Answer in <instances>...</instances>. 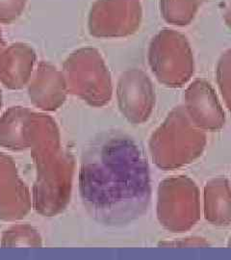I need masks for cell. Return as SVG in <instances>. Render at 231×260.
Returning <instances> with one entry per match:
<instances>
[{
  "mask_svg": "<svg viewBox=\"0 0 231 260\" xmlns=\"http://www.w3.org/2000/svg\"><path fill=\"white\" fill-rule=\"evenodd\" d=\"M79 193L88 213L106 225H124L142 217L151 199L148 160L122 133H104L83 153Z\"/></svg>",
  "mask_w": 231,
  "mask_h": 260,
  "instance_id": "cell-1",
  "label": "cell"
},
{
  "mask_svg": "<svg viewBox=\"0 0 231 260\" xmlns=\"http://www.w3.org/2000/svg\"><path fill=\"white\" fill-rule=\"evenodd\" d=\"M207 145L206 133L189 119L183 105L174 107L148 142L152 162L163 171H174L194 163Z\"/></svg>",
  "mask_w": 231,
  "mask_h": 260,
  "instance_id": "cell-2",
  "label": "cell"
},
{
  "mask_svg": "<svg viewBox=\"0 0 231 260\" xmlns=\"http://www.w3.org/2000/svg\"><path fill=\"white\" fill-rule=\"evenodd\" d=\"M148 66L158 82L167 88H182L194 75V57L188 38L170 28L160 30L148 48Z\"/></svg>",
  "mask_w": 231,
  "mask_h": 260,
  "instance_id": "cell-3",
  "label": "cell"
},
{
  "mask_svg": "<svg viewBox=\"0 0 231 260\" xmlns=\"http://www.w3.org/2000/svg\"><path fill=\"white\" fill-rule=\"evenodd\" d=\"M63 75L69 93L92 107H103L111 102V74L101 52L93 47H82L67 58Z\"/></svg>",
  "mask_w": 231,
  "mask_h": 260,
  "instance_id": "cell-4",
  "label": "cell"
},
{
  "mask_svg": "<svg viewBox=\"0 0 231 260\" xmlns=\"http://www.w3.org/2000/svg\"><path fill=\"white\" fill-rule=\"evenodd\" d=\"M156 215L159 223L170 233L192 230L202 216L199 186L186 176L163 179L158 186Z\"/></svg>",
  "mask_w": 231,
  "mask_h": 260,
  "instance_id": "cell-5",
  "label": "cell"
},
{
  "mask_svg": "<svg viewBox=\"0 0 231 260\" xmlns=\"http://www.w3.org/2000/svg\"><path fill=\"white\" fill-rule=\"evenodd\" d=\"M143 20L141 0H95L88 16V30L98 39H118L135 34Z\"/></svg>",
  "mask_w": 231,
  "mask_h": 260,
  "instance_id": "cell-6",
  "label": "cell"
},
{
  "mask_svg": "<svg viewBox=\"0 0 231 260\" xmlns=\"http://www.w3.org/2000/svg\"><path fill=\"white\" fill-rule=\"evenodd\" d=\"M116 96L121 114L134 124L148 121L156 103L153 83L140 69H131L121 74L117 84Z\"/></svg>",
  "mask_w": 231,
  "mask_h": 260,
  "instance_id": "cell-7",
  "label": "cell"
},
{
  "mask_svg": "<svg viewBox=\"0 0 231 260\" xmlns=\"http://www.w3.org/2000/svg\"><path fill=\"white\" fill-rule=\"evenodd\" d=\"M185 111L197 128L217 132L225 124V113L211 83L196 78L188 85L184 93Z\"/></svg>",
  "mask_w": 231,
  "mask_h": 260,
  "instance_id": "cell-8",
  "label": "cell"
},
{
  "mask_svg": "<svg viewBox=\"0 0 231 260\" xmlns=\"http://www.w3.org/2000/svg\"><path fill=\"white\" fill-rule=\"evenodd\" d=\"M68 93L63 73L47 62H40L28 83L31 102L43 110L54 111L65 103Z\"/></svg>",
  "mask_w": 231,
  "mask_h": 260,
  "instance_id": "cell-9",
  "label": "cell"
},
{
  "mask_svg": "<svg viewBox=\"0 0 231 260\" xmlns=\"http://www.w3.org/2000/svg\"><path fill=\"white\" fill-rule=\"evenodd\" d=\"M36 60L34 49L26 44L5 47L0 54V82L11 90L21 89L29 83Z\"/></svg>",
  "mask_w": 231,
  "mask_h": 260,
  "instance_id": "cell-10",
  "label": "cell"
},
{
  "mask_svg": "<svg viewBox=\"0 0 231 260\" xmlns=\"http://www.w3.org/2000/svg\"><path fill=\"white\" fill-rule=\"evenodd\" d=\"M204 216L216 226L231 223V185L225 177H214L204 189Z\"/></svg>",
  "mask_w": 231,
  "mask_h": 260,
  "instance_id": "cell-11",
  "label": "cell"
},
{
  "mask_svg": "<svg viewBox=\"0 0 231 260\" xmlns=\"http://www.w3.org/2000/svg\"><path fill=\"white\" fill-rule=\"evenodd\" d=\"M205 0H159L162 19L177 27L192 23Z\"/></svg>",
  "mask_w": 231,
  "mask_h": 260,
  "instance_id": "cell-12",
  "label": "cell"
},
{
  "mask_svg": "<svg viewBox=\"0 0 231 260\" xmlns=\"http://www.w3.org/2000/svg\"><path fill=\"white\" fill-rule=\"evenodd\" d=\"M216 82L223 103L231 113V48L222 52L217 62Z\"/></svg>",
  "mask_w": 231,
  "mask_h": 260,
  "instance_id": "cell-13",
  "label": "cell"
},
{
  "mask_svg": "<svg viewBox=\"0 0 231 260\" xmlns=\"http://www.w3.org/2000/svg\"><path fill=\"white\" fill-rule=\"evenodd\" d=\"M27 0H0V23L11 24L19 19Z\"/></svg>",
  "mask_w": 231,
  "mask_h": 260,
  "instance_id": "cell-14",
  "label": "cell"
},
{
  "mask_svg": "<svg viewBox=\"0 0 231 260\" xmlns=\"http://www.w3.org/2000/svg\"><path fill=\"white\" fill-rule=\"evenodd\" d=\"M160 245L163 246H175V247H205L209 246V242L202 237H187L177 241L162 242Z\"/></svg>",
  "mask_w": 231,
  "mask_h": 260,
  "instance_id": "cell-15",
  "label": "cell"
},
{
  "mask_svg": "<svg viewBox=\"0 0 231 260\" xmlns=\"http://www.w3.org/2000/svg\"><path fill=\"white\" fill-rule=\"evenodd\" d=\"M223 21H224V24H225L227 27L230 28L231 29V5L230 7L225 12L224 16H223Z\"/></svg>",
  "mask_w": 231,
  "mask_h": 260,
  "instance_id": "cell-16",
  "label": "cell"
},
{
  "mask_svg": "<svg viewBox=\"0 0 231 260\" xmlns=\"http://www.w3.org/2000/svg\"><path fill=\"white\" fill-rule=\"evenodd\" d=\"M4 48H5V43H4L3 36H2V32H1V30H0V54H1V52L3 51Z\"/></svg>",
  "mask_w": 231,
  "mask_h": 260,
  "instance_id": "cell-17",
  "label": "cell"
},
{
  "mask_svg": "<svg viewBox=\"0 0 231 260\" xmlns=\"http://www.w3.org/2000/svg\"><path fill=\"white\" fill-rule=\"evenodd\" d=\"M2 105V93H1V90H0V108Z\"/></svg>",
  "mask_w": 231,
  "mask_h": 260,
  "instance_id": "cell-18",
  "label": "cell"
},
{
  "mask_svg": "<svg viewBox=\"0 0 231 260\" xmlns=\"http://www.w3.org/2000/svg\"><path fill=\"white\" fill-rule=\"evenodd\" d=\"M227 246H228V247H231V236L230 238H229V240L227 242Z\"/></svg>",
  "mask_w": 231,
  "mask_h": 260,
  "instance_id": "cell-19",
  "label": "cell"
}]
</instances>
